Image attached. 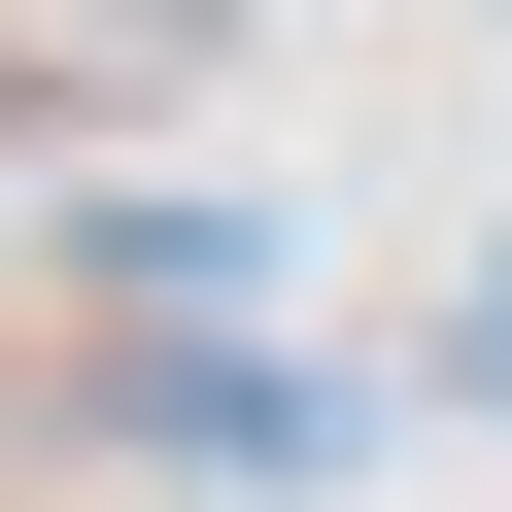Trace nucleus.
Instances as JSON below:
<instances>
[{"mask_svg": "<svg viewBox=\"0 0 512 512\" xmlns=\"http://www.w3.org/2000/svg\"><path fill=\"white\" fill-rule=\"evenodd\" d=\"M478 410H512V274H478Z\"/></svg>", "mask_w": 512, "mask_h": 512, "instance_id": "obj_1", "label": "nucleus"}]
</instances>
